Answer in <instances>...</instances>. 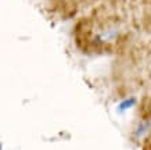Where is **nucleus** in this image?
<instances>
[{
	"label": "nucleus",
	"mask_w": 151,
	"mask_h": 150,
	"mask_svg": "<svg viewBox=\"0 0 151 150\" xmlns=\"http://www.w3.org/2000/svg\"><path fill=\"white\" fill-rule=\"evenodd\" d=\"M134 101H136V100L133 99V97H130L129 100H125L124 103L119 106V109H121V110H126V109H129V107H132V106L134 104Z\"/></svg>",
	"instance_id": "nucleus-1"
}]
</instances>
